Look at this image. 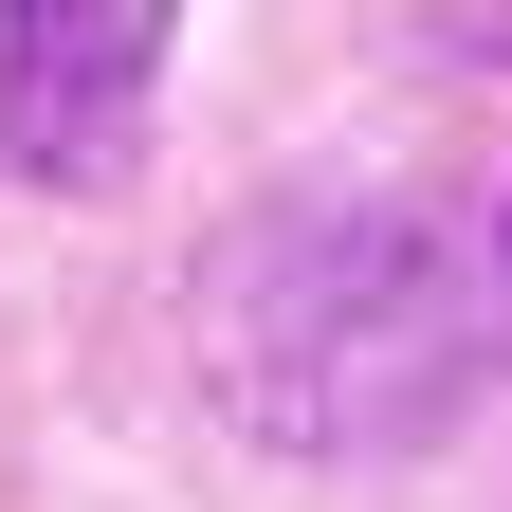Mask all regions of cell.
Wrapping results in <instances>:
<instances>
[{
	"label": "cell",
	"mask_w": 512,
	"mask_h": 512,
	"mask_svg": "<svg viewBox=\"0 0 512 512\" xmlns=\"http://www.w3.org/2000/svg\"><path fill=\"white\" fill-rule=\"evenodd\" d=\"M165 37H183V0H0V165L55 183V202L128 183Z\"/></svg>",
	"instance_id": "2"
},
{
	"label": "cell",
	"mask_w": 512,
	"mask_h": 512,
	"mask_svg": "<svg viewBox=\"0 0 512 512\" xmlns=\"http://www.w3.org/2000/svg\"><path fill=\"white\" fill-rule=\"evenodd\" d=\"M421 37L439 55H512V0H421Z\"/></svg>",
	"instance_id": "3"
},
{
	"label": "cell",
	"mask_w": 512,
	"mask_h": 512,
	"mask_svg": "<svg viewBox=\"0 0 512 512\" xmlns=\"http://www.w3.org/2000/svg\"><path fill=\"white\" fill-rule=\"evenodd\" d=\"M183 348H202V403L275 458H421L439 421L476 403L494 311L439 256L421 202H366V183H293L202 238L183 275Z\"/></svg>",
	"instance_id": "1"
}]
</instances>
